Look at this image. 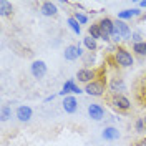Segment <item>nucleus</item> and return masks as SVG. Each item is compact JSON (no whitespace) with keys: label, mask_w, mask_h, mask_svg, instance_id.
<instances>
[{"label":"nucleus","mask_w":146,"mask_h":146,"mask_svg":"<svg viewBox=\"0 0 146 146\" xmlns=\"http://www.w3.org/2000/svg\"><path fill=\"white\" fill-rule=\"evenodd\" d=\"M113 63L118 68H131L135 65V55L131 53V50H128L126 46L118 45L116 50L113 52Z\"/></svg>","instance_id":"obj_1"},{"label":"nucleus","mask_w":146,"mask_h":146,"mask_svg":"<svg viewBox=\"0 0 146 146\" xmlns=\"http://www.w3.org/2000/svg\"><path fill=\"white\" fill-rule=\"evenodd\" d=\"M85 93L86 95H90V96H93V98H100V96H103L106 91H108V82L105 80V78H96V80H93L91 83H88V85H85Z\"/></svg>","instance_id":"obj_2"},{"label":"nucleus","mask_w":146,"mask_h":146,"mask_svg":"<svg viewBox=\"0 0 146 146\" xmlns=\"http://www.w3.org/2000/svg\"><path fill=\"white\" fill-rule=\"evenodd\" d=\"M125 91H126L125 78L119 75H113L108 80V93L111 96H118V95H125Z\"/></svg>","instance_id":"obj_3"},{"label":"nucleus","mask_w":146,"mask_h":146,"mask_svg":"<svg viewBox=\"0 0 146 146\" xmlns=\"http://www.w3.org/2000/svg\"><path fill=\"white\" fill-rule=\"evenodd\" d=\"M98 25L101 30V40L103 42H111V35L115 33V20L110 17H103L98 20Z\"/></svg>","instance_id":"obj_4"},{"label":"nucleus","mask_w":146,"mask_h":146,"mask_svg":"<svg viewBox=\"0 0 146 146\" xmlns=\"http://www.w3.org/2000/svg\"><path fill=\"white\" fill-rule=\"evenodd\" d=\"M76 78H78V82L83 83V85H88L91 83L93 80H96V78H100L98 76V72L95 70V68H80L78 72H76Z\"/></svg>","instance_id":"obj_5"},{"label":"nucleus","mask_w":146,"mask_h":146,"mask_svg":"<svg viewBox=\"0 0 146 146\" xmlns=\"http://www.w3.org/2000/svg\"><path fill=\"white\" fill-rule=\"evenodd\" d=\"M82 93H85V91H83L76 83H75L73 78L66 80V82L63 83V86H62V91H58V95H60V96H63V98H65V96H70V95H73V96H75V95H82Z\"/></svg>","instance_id":"obj_6"},{"label":"nucleus","mask_w":146,"mask_h":146,"mask_svg":"<svg viewBox=\"0 0 146 146\" xmlns=\"http://www.w3.org/2000/svg\"><path fill=\"white\" fill-rule=\"evenodd\" d=\"M46 70L48 68H46V63L43 60H33L32 65H30V73L35 80H42L46 75Z\"/></svg>","instance_id":"obj_7"},{"label":"nucleus","mask_w":146,"mask_h":146,"mask_svg":"<svg viewBox=\"0 0 146 146\" xmlns=\"http://www.w3.org/2000/svg\"><path fill=\"white\" fill-rule=\"evenodd\" d=\"M111 106L118 111H129L131 110V101L125 95H118V96H111Z\"/></svg>","instance_id":"obj_8"},{"label":"nucleus","mask_w":146,"mask_h":146,"mask_svg":"<svg viewBox=\"0 0 146 146\" xmlns=\"http://www.w3.org/2000/svg\"><path fill=\"white\" fill-rule=\"evenodd\" d=\"M63 58L68 62H75L78 58H83V50L80 45H66L63 50Z\"/></svg>","instance_id":"obj_9"},{"label":"nucleus","mask_w":146,"mask_h":146,"mask_svg":"<svg viewBox=\"0 0 146 146\" xmlns=\"http://www.w3.org/2000/svg\"><path fill=\"white\" fill-rule=\"evenodd\" d=\"M88 116H90L93 121H101V119L105 118V108H103V105H100V103H91V105H88Z\"/></svg>","instance_id":"obj_10"},{"label":"nucleus","mask_w":146,"mask_h":146,"mask_svg":"<svg viewBox=\"0 0 146 146\" xmlns=\"http://www.w3.org/2000/svg\"><path fill=\"white\" fill-rule=\"evenodd\" d=\"M33 116V110L30 108L28 105H20L17 110H15V118L20 121V123H28Z\"/></svg>","instance_id":"obj_11"},{"label":"nucleus","mask_w":146,"mask_h":146,"mask_svg":"<svg viewBox=\"0 0 146 146\" xmlns=\"http://www.w3.org/2000/svg\"><path fill=\"white\" fill-rule=\"evenodd\" d=\"M115 30L119 33V36H121V40H129L131 38V28H129V25H128L126 22H123V20H115Z\"/></svg>","instance_id":"obj_12"},{"label":"nucleus","mask_w":146,"mask_h":146,"mask_svg":"<svg viewBox=\"0 0 146 146\" xmlns=\"http://www.w3.org/2000/svg\"><path fill=\"white\" fill-rule=\"evenodd\" d=\"M62 108H63L65 113H68V115H73V113H76V110H78V100H76V96H65L63 98V103H62Z\"/></svg>","instance_id":"obj_13"},{"label":"nucleus","mask_w":146,"mask_h":146,"mask_svg":"<svg viewBox=\"0 0 146 146\" xmlns=\"http://www.w3.org/2000/svg\"><path fill=\"white\" fill-rule=\"evenodd\" d=\"M40 13L43 17H56L58 15V5L55 2H43L40 5Z\"/></svg>","instance_id":"obj_14"},{"label":"nucleus","mask_w":146,"mask_h":146,"mask_svg":"<svg viewBox=\"0 0 146 146\" xmlns=\"http://www.w3.org/2000/svg\"><path fill=\"white\" fill-rule=\"evenodd\" d=\"M119 136H121V133L118 131L116 126H105L101 131V138L105 141H116V139H119Z\"/></svg>","instance_id":"obj_15"},{"label":"nucleus","mask_w":146,"mask_h":146,"mask_svg":"<svg viewBox=\"0 0 146 146\" xmlns=\"http://www.w3.org/2000/svg\"><path fill=\"white\" fill-rule=\"evenodd\" d=\"M0 15L2 17H12L13 15V5L9 0H0Z\"/></svg>","instance_id":"obj_16"},{"label":"nucleus","mask_w":146,"mask_h":146,"mask_svg":"<svg viewBox=\"0 0 146 146\" xmlns=\"http://www.w3.org/2000/svg\"><path fill=\"white\" fill-rule=\"evenodd\" d=\"M131 53L135 55V56H141V58H146V42L133 43V45H131Z\"/></svg>","instance_id":"obj_17"},{"label":"nucleus","mask_w":146,"mask_h":146,"mask_svg":"<svg viewBox=\"0 0 146 146\" xmlns=\"http://www.w3.org/2000/svg\"><path fill=\"white\" fill-rule=\"evenodd\" d=\"M83 46H85L90 53H95V52L98 50V42L93 40L90 35H86V36H83Z\"/></svg>","instance_id":"obj_18"},{"label":"nucleus","mask_w":146,"mask_h":146,"mask_svg":"<svg viewBox=\"0 0 146 146\" xmlns=\"http://www.w3.org/2000/svg\"><path fill=\"white\" fill-rule=\"evenodd\" d=\"M88 35L93 38V40H101V30H100V25H98V22L96 23H91L88 25Z\"/></svg>","instance_id":"obj_19"},{"label":"nucleus","mask_w":146,"mask_h":146,"mask_svg":"<svg viewBox=\"0 0 146 146\" xmlns=\"http://www.w3.org/2000/svg\"><path fill=\"white\" fill-rule=\"evenodd\" d=\"M66 25H68V28L72 30L75 35H82V25H80V23L73 18V15H72V17H68V20H66Z\"/></svg>","instance_id":"obj_20"},{"label":"nucleus","mask_w":146,"mask_h":146,"mask_svg":"<svg viewBox=\"0 0 146 146\" xmlns=\"http://www.w3.org/2000/svg\"><path fill=\"white\" fill-rule=\"evenodd\" d=\"M135 18V13H133V9H125V10H119L118 12V20H123V22H128Z\"/></svg>","instance_id":"obj_21"},{"label":"nucleus","mask_w":146,"mask_h":146,"mask_svg":"<svg viewBox=\"0 0 146 146\" xmlns=\"http://www.w3.org/2000/svg\"><path fill=\"white\" fill-rule=\"evenodd\" d=\"M10 118H12V108H10L9 105H3L2 110H0V119H2V123H5Z\"/></svg>","instance_id":"obj_22"},{"label":"nucleus","mask_w":146,"mask_h":146,"mask_svg":"<svg viewBox=\"0 0 146 146\" xmlns=\"http://www.w3.org/2000/svg\"><path fill=\"white\" fill-rule=\"evenodd\" d=\"M73 18H75L80 25H86V23L90 22L88 15H86V13H83V12H75V13H73Z\"/></svg>","instance_id":"obj_23"},{"label":"nucleus","mask_w":146,"mask_h":146,"mask_svg":"<svg viewBox=\"0 0 146 146\" xmlns=\"http://www.w3.org/2000/svg\"><path fill=\"white\" fill-rule=\"evenodd\" d=\"M135 129H136V133H143V131H146L145 119H143V118H138L136 121H135Z\"/></svg>","instance_id":"obj_24"},{"label":"nucleus","mask_w":146,"mask_h":146,"mask_svg":"<svg viewBox=\"0 0 146 146\" xmlns=\"http://www.w3.org/2000/svg\"><path fill=\"white\" fill-rule=\"evenodd\" d=\"M129 40H131L133 43H139V42H145V38H143V33H141V32H133Z\"/></svg>","instance_id":"obj_25"},{"label":"nucleus","mask_w":146,"mask_h":146,"mask_svg":"<svg viewBox=\"0 0 146 146\" xmlns=\"http://www.w3.org/2000/svg\"><path fill=\"white\" fill-rule=\"evenodd\" d=\"M83 60H85V65H93L95 63V53H90V52H88V55H86V56H85V55H83Z\"/></svg>","instance_id":"obj_26"},{"label":"nucleus","mask_w":146,"mask_h":146,"mask_svg":"<svg viewBox=\"0 0 146 146\" xmlns=\"http://www.w3.org/2000/svg\"><path fill=\"white\" fill-rule=\"evenodd\" d=\"M133 146H146V138H141V139H138L136 143Z\"/></svg>","instance_id":"obj_27"},{"label":"nucleus","mask_w":146,"mask_h":146,"mask_svg":"<svg viewBox=\"0 0 146 146\" xmlns=\"http://www.w3.org/2000/svg\"><path fill=\"white\" fill-rule=\"evenodd\" d=\"M56 98V95H50V96H46L45 98V103H50V101H53Z\"/></svg>","instance_id":"obj_28"},{"label":"nucleus","mask_w":146,"mask_h":146,"mask_svg":"<svg viewBox=\"0 0 146 146\" xmlns=\"http://www.w3.org/2000/svg\"><path fill=\"white\" fill-rule=\"evenodd\" d=\"M138 7L143 10V9H146V0H141V2H138Z\"/></svg>","instance_id":"obj_29"},{"label":"nucleus","mask_w":146,"mask_h":146,"mask_svg":"<svg viewBox=\"0 0 146 146\" xmlns=\"http://www.w3.org/2000/svg\"><path fill=\"white\" fill-rule=\"evenodd\" d=\"M143 119H145V128H146V118H143Z\"/></svg>","instance_id":"obj_30"},{"label":"nucleus","mask_w":146,"mask_h":146,"mask_svg":"<svg viewBox=\"0 0 146 146\" xmlns=\"http://www.w3.org/2000/svg\"><path fill=\"white\" fill-rule=\"evenodd\" d=\"M145 80H146V73H145Z\"/></svg>","instance_id":"obj_31"}]
</instances>
